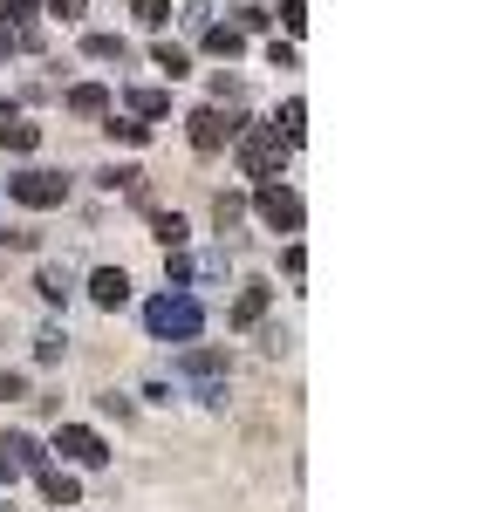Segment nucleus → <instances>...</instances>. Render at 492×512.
Instances as JSON below:
<instances>
[{
    "label": "nucleus",
    "mask_w": 492,
    "mask_h": 512,
    "mask_svg": "<svg viewBox=\"0 0 492 512\" xmlns=\"http://www.w3.org/2000/svg\"><path fill=\"white\" fill-rule=\"evenodd\" d=\"M144 321H151V335H158V342H199L205 308L192 301V294H158V301L144 308Z\"/></svg>",
    "instance_id": "f257e3e1"
},
{
    "label": "nucleus",
    "mask_w": 492,
    "mask_h": 512,
    "mask_svg": "<svg viewBox=\"0 0 492 512\" xmlns=\"http://www.w3.org/2000/svg\"><path fill=\"white\" fill-rule=\"evenodd\" d=\"M240 137V171L246 178H274L287 164V137L274 130V123H246V130H233Z\"/></svg>",
    "instance_id": "f03ea898"
},
{
    "label": "nucleus",
    "mask_w": 492,
    "mask_h": 512,
    "mask_svg": "<svg viewBox=\"0 0 492 512\" xmlns=\"http://www.w3.org/2000/svg\"><path fill=\"white\" fill-rule=\"evenodd\" d=\"M253 212H260L274 233H301V219H308V212H301V198L287 192V185H260V192H253Z\"/></svg>",
    "instance_id": "7ed1b4c3"
},
{
    "label": "nucleus",
    "mask_w": 492,
    "mask_h": 512,
    "mask_svg": "<svg viewBox=\"0 0 492 512\" xmlns=\"http://www.w3.org/2000/svg\"><path fill=\"white\" fill-rule=\"evenodd\" d=\"M7 192L21 198V205H35V212H48V205L69 198V178L62 171H21V178H7Z\"/></svg>",
    "instance_id": "20e7f679"
},
{
    "label": "nucleus",
    "mask_w": 492,
    "mask_h": 512,
    "mask_svg": "<svg viewBox=\"0 0 492 512\" xmlns=\"http://www.w3.org/2000/svg\"><path fill=\"white\" fill-rule=\"evenodd\" d=\"M178 369H185L205 396H226V355H219V349H185V362H178Z\"/></svg>",
    "instance_id": "39448f33"
},
{
    "label": "nucleus",
    "mask_w": 492,
    "mask_h": 512,
    "mask_svg": "<svg viewBox=\"0 0 492 512\" xmlns=\"http://www.w3.org/2000/svg\"><path fill=\"white\" fill-rule=\"evenodd\" d=\"M55 451H62V458H76V465H103V458H110V444L89 431V424H62Z\"/></svg>",
    "instance_id": "423d86ee"
},
{
    "label": "nucleus",
    "mask_w": 492,
    "mask_h": 512,
    "mask_svg": "<svg viewBox=\"0 0 492 512\" xmlns=\"http://www.w3.org/2000/svg\"><path fill=\"white\" fill-rule=\"evenodd\" d=\"M192 151H205V158H212V151H226V137H233V123L219 117V110H192Z\"/></svg>",
    "instance_id": "0eeeda50"
},
{
    "label": "nucleus",
    "mask_w": 492,
    "mask_h": 512,
    "mask_svg": "<svg viewBox=\"0 0 492 512\" xmlns=\"http://www.w3.org/2000/svg\"><path fill=\"white\" fill-rule=\"evenodd\" d=\"M89 301H96V308H123V301H130V274H123V267H96V274H89Z\"/></svg>",
    "instance_id": "6e6552de"
},
{
    "label": "nucleus",
    "mask_w": 492,
    "mask_h": 512,
    "mask_svg": "<svg viewBox=\"0 0 492 512\" xmlns=\"http://www.w3.org/2000/svg\"><path fill=\"white\" fill-rule=\"evenodd\" d=\"M69 110H76V117H110V89H103V82H76V89H69Z\"/></svg>",
    "instance_id": "1a4fd4ad"
},
{
    "label": "nucleus",
    "mask_w": 492,
    "mask_h": 512,
    "mask_svg": "<svg viewBox=\"0 0 492 512\" xmlns=\"http://www.w3.org/2000/svg\"><path fill=\"white\" fill-rule=\"evenodd\" d=\"M35 144H41V130H35V123H21V117H0V151H21V158H28Z\"/></svg>",
    "instance_id": "9d476101"
},
{
    "label": "nucleus",
    "mask_w": 492,
    "mask_h": 512,
    "mask_svg": "<svg viewBox=\"0 0 492 512\" xmlns=\"http://www.w3.org/2000/svg\"><path fill=\"white\" fill-rule=\"evenodd\" d=\"M0 451H7V458H14L21 472H41V465H48V451H41L35 437H21V431H14V437H0Z\"/></svg>",
    "instance_id": "9b49d317"
},
{
    "label": "nucleus",
    "mask_w": 492,
    "mask_h": 512,
    "mask_svg": "<svg viewBox=\"0 0 492 512\" xmlns=\"http://www.w3.org/2000/svg\"><path fill=\"white\" fill-rule=\"evenodd\" d=\"M41 492H48V506H76L82 499V485L69 472H55V465H41Z\"/></svg>",
    "instance_id": "f8f14e48"
},
{
    "label": "nucleus",
    "mask_w": 492,
    "mask_h": 512,
    "mask_svg": "<svg viewBox=\"0 0 492 512\" xmlns=\"http://www.w3.org/2000/svg\"><path fill=\"white\" fill-rule=\"evenodd\" d=\"M267 301H274L267 287H240V301H233V328H253V321L267 315Z\"/></svg>",
    "instance_id": "ddd939ff"
},
{
    "label": "nucleus",
    "mask_w": 492,
    "mask_h": 512,
    "mask_svg": "<svg viewBox=\"0 0 492 512\" xmlns=\"http://www.w3.org/2000/svg\"><path fill=\"white\" fill-rule=\"evenodd\" d=\"M82 55H89V62H123L130 48H123V35H89V41H82Z\"/></svg>",
    "instance_id": "4468645a"
},
{
    "label": "nucleus",
    "mask_w": 492,
    "mask_h": 512,
    "mask_svg": "<svg viewBox=\"0 0 492 512\" xmlns=\"http://www.w3.org/2000/svg\"><path fill=\"white\" fill-rule=\"evenodd\" d=\"M35 287H41V301H69V294H76V280L62 274V267H41Z\"/></svg>",
    "instance_id": "2eb2a0df"
},
{
    "label": "nucleus",
    "mask_w": 492,
    "mask_h": 512,
    "mask_svg": "<svg viewBox=\"0 0 492 512\" xmlns=\"http://www.w3.org/2000/svg\"><path fill=\"white\" fill-rule=\"evenodd\" d=\"M110 137H117V144H151V123L117 117V110H110Z\"/></svg>",
    "instance_id": "dca6fc26"
},
{
    "label": "nucleus",
    "mask_w": 492,
    "mask_h": 512,
    "mask_svg": "<svg viewBox=\"0 0 492 512\" xmlns=\"http://www.w3.org/2000/svg\"><path fill=\"white\" fill-rule=\"evenodd\" d=\"M130 110H137V117H164L171 96H164V89H130Z\"/></svg>",
    "instance_id": "f3484780"
},
{
    "label": "nucleus",
    "mask_w": 492,
    "mask_h": 512,
    "mask_svg": "<svg viewBox=\"0 0 492 512\" xmlns=\"http://www.w3.org/2000/svg\"><path fill=\"white\" fill-rule=\"evenodd\" d=\"M205 48H212V55H226V62H233V55H240L246 41H240V28H205Z\"/></svg>",
    "instance_id": "a211bd4d"
},
{
    "label": "nucleus",
    "mask_w": 492,
    "mask_h": 512,
    "mask_svg": "<svg viewBox=\"0 0 492 512\" xmlns=\"http://www.w3.org/2000/svg\"><path fill=\"white\" fill-rule=\"evenodd\" d=\"M151 233H158L164 246H185V219H178V212H151Z\"/></svg>",
    "instance_id": "6ab92c4d"
},
{
    "label": "nucleus",
    "mask_w": 492,
    "mask_h": 512,
    "mask_svg": "<svg viewBox=\"0 0 492 512\" xmlns=\"http://www.w3.org/2000/svg\"><path fill=\"white\" fill-rule=\"evenodd\" d=\"M158 69H164L171 82H178L185 69H192V55H185V48H171V41H158Z\"/></svg>",
    "instance_id": "aec40b11"
},
{
    "label": "nucleus",
    "mask_w": 492,
    "mask_h": 512,
    "mask_svg": "<svg viewBox=\"0 0 492 512\" xmlns=\"http://www.w3.org/2000/svg\"><path fill=\"white\" fill-rule=\"evenodd\" d=\"M301 117H308V110H301V96H294V103H287L281 117H274V130H281L287 144H301Z\"/></svg>",
    "instance_id": "412c9836"
},
{
    "label": "nucleus",
    "mask_w": 492,
    "mask_h": 512,
    "mask_svg": "<svg viewBox=\"0 0 492 512\" xmlns=\"http://www.w3.org/2000/svg\"><path fill=\"white\" fill-rule=\"evenodd\" d=\"M240 212H246V198H226V192H219V205H212V219H219V233H233V226H240Z\"/></svg>",
    "instance_id": "4be33fe9"
},
{
    "label": "nucleus",
    "mask_w": 492,
    "mask_h": 512,
    "mask_svg": "<svg viewBox=\"0 0 492 512\" xmlns=\"http://www.w3.org/2000/svg\"><path fill=\"white\" fill-rule=\"evenodd\" d=\"M164 274L178 280V287H185V280L199 274V267H192V260H185V253H178V246H164Z\"/></svg>",
    "instance_id": "5701e85b"
},
{
    "label": "nucleus",
    "mask_w": 492,
    "mask_h": 512,
    "mask_svg": "<svg viewBox=\"0 0 492 512\" xmlns=\"http://www.w3.org/2000/svg\"><path fill=\"white\" fill-rule=\"evenodd\" d=\"M137 21H144V28H164V21H171V0H137Z\"/></svg>",
    "instance_id": "b1692460"
},
{
    "label": "nucleus",
    "mask_w": 492,
    "mask_h": 512,
    "mask_svg": "<svg viewBox=\"0 0 492 512\" xmlns=\"http://www.w3.org/2000/svg\"><path fill=\"white\" fill-rule=\"evenodd\" d=\"M281 28H287V35H301V28H308V7H301V0H287V7H281Z\"/></svg>",
    "instance_id": "393cba45"
},
{
    "label": "nucleus",
    "mask_w": 492,
    "mask_h": 512,
    "mask_svg": "<svg viewBox=\"0 0 492 512\" xmlns=\"http://www.w3.org/2000/svg\"><path fill=\"white\" fill-rule=\"evenodd\" d=\"M281 267H287V280H301V274H308V253H301V246H287Z\"/></svg>",
    "instance_id": "a878e982"
},
{
    "label": "nucleus",
    "mask_w": 492,
    "mask_h": 512,
    "mask_svg": "<svg viewBox=\"0 0 492 512\" xmlns=\"http://www.w3.org/2000/svg\"><path fill=\"white\" fill-rule=\"evenodd\" d=\"M14 396H28V376H14V369H7V376H0V403H14Z\"/></svg>",
    "instance_id": "bb28decb"
},
{
    "label": "nucleus",
    "mask_w": 492,
    "mask_h": 512,
    "mask_svg": "<svg viewBox=\"0 0 492 512\" xmlns=\"http://www.w3.org/2000/svg\"><path fill=\"white\" fill-rule=\"evenodd\" d=\"M41 7H48L55 21H76V14H82V0H41Z\"/></svg>",
    "instance_id": "cd10ccee"
},
{
    "label": "nucleus",
    "mask_w": 492,
    "mask_h": 512,
    "mask_svg": "<svg viewBox=\"0 0 492 512\" xmlns=\"http://www.w3.org/2000/svg\"><path fill=\"white\" fill-rule=\"evenodd\" d=\"M14 472H21V465H14V458L0 451V485H14Z\"/></svg>",
    "instance_id": "c85d7f7f"
},
{
    "label": "nucleus",
    "mask_w": 492,
    "mask_h": 512,
    "mask_svg": "<svg viewBox=\"0 0 492 512\" xmlns=\"http://www.w3.org/2000/svg\"><path fill=\"white\" fill-rule=\"evenodd\" d=\"M14 48H21V35H14V28H0V55H14Z\"/></svg>",
    "instance_id": "c756f323"
}]
</instances>
